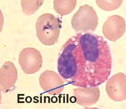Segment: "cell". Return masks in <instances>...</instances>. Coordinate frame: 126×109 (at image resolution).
<instances>
[{"mask_svg":"<svg viewBox=\"0 0 126 109\" xmlns=\"http://www.w3.org/2000/svg\"><path fill=\"white\" fill-rule=\"evenodd\" d=\"M62 28V21L50 13L40 16L35 24L37 37L46 46H52L57 42Z\"/></svg>","mask_w":126,"mask_h":109,"instance_id":"7a4b0ae2","label":"cell"},{"mask_svg":"<svg viewBox=\"0 0 126 109\" xmlns=\"http://www.w3.org/2000/svg\"><path fill=\"white\" fill-rule=\"evenodd\" d=\"M126 22L119 15L109 17L102 26L104 36L110 41L115 42L124 34L126 31Z\"/></svg>","mask_w":126,"mask_h":109,"instance_id":"52a82bcc","label":"cell"},{"mask_svg":"<svg viewBox=\"0 0 126 109\" xmlns=\"http://www.w3.org/2000/svg\"><path fill=\"white\" fill-rule=\"evenodd\" d=\"M76 5V0H55L54 9L58 14L63 16L72 13Z\"/></svg>","mask_w":126,"mask_h":109,"instance_id":"30bf717a","label":"cell"},{"mask_svg":"<svg viewBox=\"0 0 126 109\" xmlns=\"http://www.w3.org/2000/svg\"><path fill=\"white\" fill-rule=\"evenodd\" d=\"M39 85L45 92L51 96L58 95L64 90L65 82L56 72L46 70L39 78Z\"/></svg>","mask_w":126,"mask_h":109,"instance_id":"5b68a950","label":"cell"},{"mask_svg":"<svg viewBox=\"0 0 126 109\" xmlns=\"http://www.w3.org/2000/svg\"><path fill=\"white\" fill-rule=\"evenodd\" d=\"M18 79V72L11 61L6 62L0 69V90L4 93L12 91Z\"/></svg>","mask_w":126,"mask_h":109,"instance_id":"ba28073f","label":"cell"},{"mask_svg":"<svg viewBox=\"0 0 126 109\" xmlns=\"http://www.w3.org/2000/svg\"><path fill=\"white\" fill-rule=\"evenodd\" d=\"M106 90L109 97L115 102H122L126 99V76L118 73L107 81Z\"/></svg>","mask_w":126,"mask_h":109,"instance_id":"8992f818","label":"cell"},{"mask_svg":"<svg viewBox=\"0 0 126 109\" xmlns=\"http://www.w3.org/2000/svg\"><path fill=\"white\" fill-rule=\"evenodd\" d=\"M100 94L98 87H78L74 89L76 102L82 107H89L95 104L99 99Z\"/></svg>","mask_w":126,"mask_h":109,"instance_id":"9c48e42d","label":"cell"},{"mask_svg":"<svg viewBox=\"0 0 126 109\" xmlns=\"http://www.w3.org/2000/svg\"><path fill=\"white\" fill-rule=\"evenodd\" d=\"M98 7L106 11H112L119 8L123 3L122 0H96Z\"/></svg>","mask_w":126,"mask_h":109,"instance_id":"7c38bea8","label":"cell"},{"mask_svg":"<svg viewBox=\"0 0 126 109\" xmlns=\"http://www.w3.org/2000/svg\"><path fill=\"white\" fill-rule=\"evenodd\" d=\"M19 64L23 72L27 75L38 72L43 65V57L40 52L33 48H26L21 51Z\"/></svg>","mask_w":126,"mask_h":109,"instance_id":"277c9868","label":"cell"},{"mask_svg":"<svg viewBox=\"0 0 126 109\" xmlns=\"http://www.w3.org/2000/svg\"><path fill=\"white\" fill-rule=\"evenodd\" d=\"M72 28L76 32L94 31L98 25V18L94 9L88 5L80 6L71 20Z\"/></svg>","mask_w":126,"mask_h":109,"instance_id":"3957f363","label":"cell"},{"mask_svg":"<svg viewBox=\"0 0 126 109\" xmlns=\"http://www.w3.org/2000/svg\"><path fill=\"white\" fill-rule=\"evenodd\" d=\"M112 58L108 42L91 32H80L70 38L60 50L59 75L71 85L86 88L103 84L109 79Z\"/></svg>","mask_w":126,"mask_h":109,"instance_id":"6da1fadb","label":"cell"},{"mask_svg":"<svg viewBox=\"0 0 126 109\" xmlns=\"http://www.w3.org/2000/svg\"><path fill=\"white\" fill-rule=\"evenodd\" d=\"M43 0H22L21 1L22 11L26 15H31L35 13L43 5Z\"/></svg>","mask_w":126,"mask_h":109,"instance_id":"8fae6325","label":"cell"}]
</instances>
